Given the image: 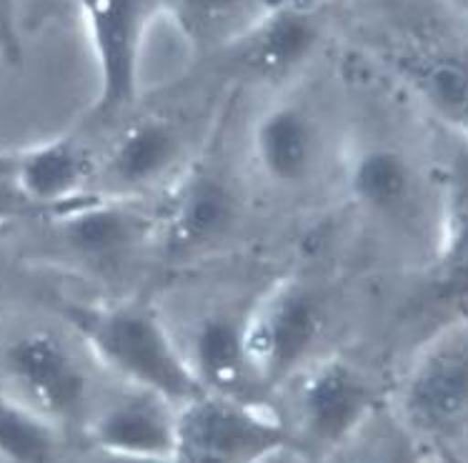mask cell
<instances>
[{"label": "cell", "instance_id": "6da1fadb", "mask_svg": "<svg viewBox=\"0 0 468 463\" xmlns=\"http://www.w3.org/2000/svg\"><path fill=\"white\" fill-rule=\"evenodd\" d=\"M63 319L88 353L125 386L154 391L178 405L206 394L178 341L148 303H70Z\"/></svg>", "mask_w": 468, "mask_h": 463}, {"label": "cell", "instance_id": "7a4b0ae2", "mask_svg": "<svg viewBox=\"0 0 468 463\" xmlns=\"http://www.w3.org/2000/svg\"><path fill=\"white\" fill-rule=\"evenodd\" d=\"M0 388L63 434L83 431L96 404L86 366L66 338L46 326H26L0 338Z\"/></svg>", "mask_w": 468, "mask_h": 463}, {"label": "cell", "instance_id": "3957f363", "mask_svg": "<svg viewBox=\"0 0 468 463\" xmlns=\"http://www.w3.org/2000/svg\"><path fill=\"white\" fill-rule=\"evenodd\" d=\"M291 444L288 426L259 401L201 394L178 414V463H266Z\"/></svg>", "mask_w": 468, "mask_h": 463}, {"label": "cell", "instance_id": "277c9868", "mask_svg": "<svg viewBox=\"0 0 468 463\" xmlns=\"http://www.w3.org/2000/svg\"><path fill=\"white\" fill-rule=\"evenodd\" d=\"M324 331L321 299L301 279L273 283L243 316V338L263 388H278L311 363Z\"/></svg>", "mask_w": 468, "mask_h": 463}, {"label": "cell", "instance_id": "5b68a950", "mask_svg": "<svg viewBox=\"0 0 468 463\" xmlns=\"http://www.w3.org/2000/svg\"><path fill=\"white\" fill-rule=\"evenodd\" d=\"M296 378L298 431L314 451H341L371 426L376 388L351 361H311Z\"/></svg>", "mask_w": 468, "mask_h": 463}, {"label": "cell", "instance_id": "8992f818", "mask_svg": "<svg viewBox=\"0 0 468 463\" xmlns=\"http://www.w3.org/2000/svg\"><path fill=\"white\" fill-rule=\"evenodd\" d=\"M58 253L88 268L121 266L155 238V218L123 195L93 194L66 211L38 218Z\"/></svg>", "mask_w": 468, "mask_h": 463}, {"label": "cell", "instance_id": "52a82bcc", "mask_svg": "<svg viewBox=\"0 0 468 463\" xmlns=\"http://www.w3.org/2000/svg\"><path fill=\"white\" fill-rule=\"evenodd\" d=\"M399 421L413 436H441L468 424V321L441 333L409 371Z\"/></svg>", "mask_w": 468, "mask_h": 463}, {"label": "cell", "instance_id": "ba28073f", "mask_svg": "<svg viewBox=\"0 0 468 463\" xmlns=\"http://www.w3.org/2000/svg\"><path fill=\"white\" fill-rule=\"evenodd\" d=\"M93 46L98 66V116L123 113L141 88V50L151 5L148 0H73Z\"/></svg>", "mask_w": 468, "mask_h": 463}, {"label": "cell", "instance_id": "9c48e42d", "mask_svg": "<svg viewBox=\"0 0 468 463\" xmlns=\"http://www.w3.org/2000/svg\"><path fill=\"white\" fill-rule=\"evenodd\" d=\"M125 386V384H123ZM181 405L145 388L101 398L90 408L80 436L88 451L144 458H176Z\"/></svg>", "mask_w": 468, "mask_h": 463}, {"label": "cell", "instance_id": "30bf717a", "mask_svg": "<svg viewBox=\"0 0 468 463\" xmlns=\"http://www.w3.org/2000/svg\"><path fill=\"white\" fill-rule=\"evenodd\" d=\"M240 205L229 181L210 168H193L176 184L155 218V236L168 256H193L226 241Z\"/></svg>", "mask_w": 468, "mask_h": 463}, {"label": "cell", "instance_id": "8fae6325", "mask_svg": "<svg viewBox=\"0 0 468 463\" xmlns=\"http://www.w3.org/2000/svg\"><path fill=\"white\" fill-rule=\"evenodd\" d=\"M10 174L23 198L43 218L98 194L90 191L96 178L93 155L70 135L10 153Z\"/></svg>", "mask_w": 468, "mask_h": 463}, {"label": "cell", "instance_id": "7c38bea8", "mask_svg": "<svg viewBox=\"0 0 468 463\" xmlns=\"http://www.w3.org/2000/svg\"><path fill=\"white\" fill-rule=\"evenodd\" d=\"M250 148L268 184L296 188L318 168L321 131L306 106L281 100L259 116L250 133Z\"/></svg>", "mask_w": 468, "mask_h": 463}, {"label": "cell", "instance_id": "4fadbf2b", "mask_svg": "<svg viewBox=\"0 0 468 463\" xmlns=\"http://www.w3.org/2000/svg\"><path fill=\"white\" fill-rule=\"evenodd\" d=\"M183 153V138L168 118H138L115 138L105 158V195H123L145 191L171 174Z\"/></svg>", "mask_w": 468, "mask_h": 463}, {"label": "cell", "instance_id": "5bb4252c", "mask_svg": "<svg viewBox=\"0 0 468 463\" xmlns=\"http://www.w3.org/2000/svg\"><path fill=\"white\" fill-rule=\"evenodd\" d=\"M188 366L206 394L256 401L253 391L263 388L253 374V366L243 338V316L210 313L193 331L188 348H183Z\"/></svg>", "mask_w": 468, "mask_h": 463}, {"label": "cell", "instance_id": "9a60e30c", "mask_svg": "<svg viewBox=\"0 0 468 463\" xmlns=\"http://www.w3.org/2000/svg\"><path fill=\"white\" fill-rule=\"evenodd\" d=\"M243 38L246 60L259 76H291L318 48L321 18L306 0H281Z\"/></svg>", "mask_w": 468, "mask_h": 463}, {"label": "cell", "instance_id": "2e32d148", "mask_svg": "<svg viewBox=\"0 0 468 463\" xmlns=\"http://www.w3.org/2000/svg\"><path fill=\"white\" fill-rule=\"evenodd\" d=\"M416 171L406 153L391 145H361L348 155L346 191L361 211L399 218L416 198Z\"/></svg>", "mask_w": 468, "mask_h": 463}, {"label": "cell", "instance_id": "e0dca14e", "mask_svg": "<svg viewBox=\"0 0 468 463\" xmlns=\"http://www.w3.org/2000/svg\"><path fill=\"white\" fill-rule=\"evenodd\" d=\"M396 68L431 113L468 138V60L439 50H411Z\"/></svg>", "mask_w": 468, "mask_h": 463}, {"label": "cell", "instance_id": "ac0fdd59", "mask_svg": "<svg viewBox=\"0 0 468 463\" xmlns=\"http://www.w3.org/2000/svg\"><path fill=\"white\" fill-rule=\"evenodd\" d=\"M68 434L0 388V463H60Z\"/></svg>", "mask_w": 468, "mask_h": 463}, {"label": "cell", "instance_id": "d6986e66", "mask_svg": "<svg viewBox=\"0 0 468 463\" xmlns=\"http://www.w3.org/2000/svg\"><path fill=\"white\" fill-rule=\"evenodd\" d=\"M281 0H173L181 28L196 43L246 36Z\"/></svg>", "mask_w": 468, "mask_h": 463}, {"label": "cell", "instance_id": "ffe728a7", "mask_svg": "<svg viewBox=\"0 0 468 463\" xmlns=\"http://www.w3.org/2000/svg\"><path fill=\"white\" fill-rule=\"evenodd\" d=\"M436 283L449 299H468V208L453 218L436 258Z\"/></svg>", "mask_w": 468, "mask_h": 463}, {"label": "cell", "instance_id": "44dd1931", "mask_svg": "<svg viewBox=\"0 0 468 463\" xmlns=\"http://www.w3.org/2000/svg\"><path fill=\"white\" fill-rule=\"evenodd\" d=\"M426 454H420L416 446V436L399 426L396 431H388L383 436H373L364 446L361 454L354 456V463H423Z\"/></svg>", "mask_w": 468, "mask_h": 463}, {"label": "cell", "instance_id": "7402d4cb", "mask_svg": "<svg viewBox=\"0 0 468 463\" xmlns=\"http://www.w3.org/2000/svg\"><path fill=\"white\" fill-rule=\"evenodd\" d=\"M43 218L33 205H30L10 174V153H0V231H8L13 226L26 221H38Z\"/></svg>", "mask_w": 468, "mask_h": 463}, {"label": "cell", "instance_id": "603a6c76", "mask_svg": "<svg viewBox=\"0 0 468 463\" xmlns=\"http://www.w3.org/2000/svg\"><path fill=\"white\" fill-rule=\"evenodd\" d=\"M16 273H18V270H16L13 258L0 248V309H3L10 300V296H13V289H16Z\"/></svg>", "mask_w": 468, "mask_h": 463}, {"label": "cell", "instance_id": "cb8c5ba5", "mask_svg": "<svg viewBox=\"0 0 468 463\" xmlns=\"http://www.w3.org/2000/svg\"><path fill=\"white\" fill-rule=\"evenodd\" d=\"M88 463H178L176 458H144V456H118L101 454V451H88Z\"/></svg>", "mask_w": 468, "mask_h": 463}, {"label": "cell", "instance_id": "d4e9b609", "mask_svg": "<svg viewBox=\"0 0 468 463\" xmlns=\"http://www.w3.org/2000/svg\"><path fill=\"white\" fill-rule=\"evenodd\" d=\"M423 463H449V461H443V458H439V456L426 454V461H423Z\"/></svg>", "mask_w": 468, "mask_h": 463}, {"label": "cell", "instance_id": "484cf974", "mask_svg": "<svg viewBox=\"0 0 468 463\" xmlns=\"http://www.w3.org/2000/svg\"><path fill=\"white\" fill-rule=\"evenodd\" d=\"M308 3H314V0H308Z\"/></svg>", "mask_w": 468, "mask_h": 463}]
</instances>
